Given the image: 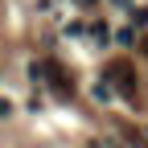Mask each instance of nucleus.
<instances>
[{"instance_id": "20e7f679", "label": "nucleus", "mask_w": 148, "mask_h": 148, "mask_svg": "<svg viewBox=\"0 0 148 148\" xmlns=\"http://www.w3.org/2000/svg\"><path fill=\"white\" fill-rule=\"evenodd\" d=\"M144 53H148V37H144Z\"/></svg>"}, {"instance_id": "f257e3e1", "label": "nucleus", "mask_w": 148, "mask_h": 148, "mask_svg": "<svg viewBox=\"0 0 148 148\" xmlns=\"http://www.w3.org/2000/svg\"><path fill=\"white\" fill-rule=\"evenodd\" d=\"M107 78L119 86V95L132 103L136 99V70H132V62H111V70H107Z\"/></svg>"}, {"instance_id": "7ed1b4c3", "label": "nucleus", "mask_w": 148, "mask_h": 148, "mask_svg": "<svg viewBox=\"0 0 148 148\" xmlns=\"http://www.w3.org/2000/svg\"><path fill=\"white\" fill-rule=\"evenodd\" d=\"M78 4H95V0H78Z\"/></svg>"}, {"instance_id": "f03ea898", "label": "nucleus", "mask_w": 148, "mask_h": 148, "mask_svg": "<svg viewBox=\"0 0 148 148\" xmlns=\"http://www.w3.org/2000/svg\"><path fill=\"white\" fill-rule=\"evenodd\" d=\"M45 78H49V86L58 90V95H70L74 90V82H70V74H66L62 62H45Z\"/></svg>"}]
</instances>
